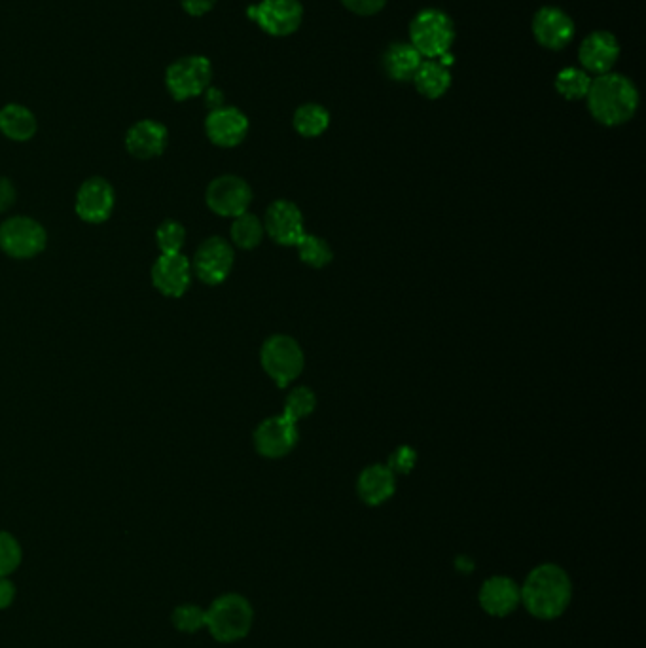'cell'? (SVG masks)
<instances>
[{
  "label": "cell",
  "mask_w": 646,
  "mask_h": 648,
  "mask_svg": "<svg viewBox=\"0 0 646 648\" xmlns=\"http://www.w3.org/2000/svg\"><path fill=\"white\" fill-rule=\"evenodd\" d=\"M521 607L533 618L552 622L569 611L573 603L571 575L557 563H540L529 571L520 586Z\"/></svg>",
  "instance_id": "6da1fadb"
},
{
  "label": "cell",
  "mask_w": 646,
  "mask_h": 648,
  "mask_svg": "<svg viewBox=\"0 0 646 648\" xmlns=\"http://www.w3.org/2000/svg\"><path fill=\"white\" fill-rule=\"evenodd\" d=\"M588 108L603 126H622L629 122L639 107V91L635 84L616 72L593 78L588 91Z\"/></svg>",
  "instance_id": "7a4b0ae2"
},
{
  "label": "cell",
  "mask_w": 646,
  "mask_h": 648,
  "mask_svg": "<svg viewBox=\"0 0 646 648\" xmlns=\"http://www.w3.org/2000/svg\"><path fill=\"white\" fill-rule=\"evenodd\" d=\"M254 626L251 601L241 594L216 597L205 611V628L220 643H235L245 639Z\"/></svg>",
  "instance_id": "3957f363"
},
{
  "label": "cell",
  "mask_w": 646,
  "mask_h": 648,
  "mask_svg": "<svg viewBox=\"0 0 646 648\" xmlns=\"http://www.w3.org/2000/svg\"><path fill=\"white\" fill-rule=\"evenodd\" d=\"M410 40L421 57L438 59L451 50L455 42V25L442 10H421L410 23Z\"/></svg>",
  "instance_id": "277c9868"
},
{
  "label": "cell",
  "mask_w": 646,
  "mask_h": 648,
  "mask_svg": "<svg viewBox=\"0 0 646 648\" xmlns=\"http://www.w3.org/2000/svg\"><path fill=\"white\" fill-rule=\"evenodd\" d=\"M213 65L203 55H188L175 61L165 72V86L177 101H188L209 88Z\"/></svg>",
  "instance_id": "5b68a950"
},
{
  "label": "cell",
  "mask_w": 646,
  "mask_h": 648,
  "mask_svg": "<svg viewBox=\"0 0 646 648\" xmlns=\"http://www.w3.org/2000/svg\"><path fill=\"white\" fill-rule=\"evenodd\" d=\"M262 366L279 387H285L304 370V351L290 336H271L262 347Z\"/></svg>",
  "instance_id": "8992f818"
},
{
  "label": "cell",
  "mask_w": 646,
  "mask_h": 648,
  "mask_svg": "<svg viewBox=\"0 0 646 648\" xmlns=\"http://www.w3.org/2000/svg\"><path fill=\"white\" fill-rule=\"evenodd\" d=\"M249 18L271 36H288L302 25L304 8L298 0H262L249 8Z\"/></svg>",
  "instance_id": "52a82bcc"
},
{
  "label": "cell",
  "mask_w": 646,
  "mask_h": 648,
  "mask_svg": "<svg viewBox=\"0 0 646 648\" xmlns=\"http://www.w3.org/2000/svg\"><path fill=\"white\" fill-rule=\"evenodd\" d=\"M46 245L44 228L27 216L8 218L0 226V247L14 258H31Z\"/></svg>",
  "instance_id": "ba28073f"
},
{
  "label": "cell",
  "mask_w": 646,
  "mask_h": 648,
  "mask_svg": "<svg viewBox=\"0 0 646 648\" xmlns=\"http://www.w3.org/2000/svg\"><path fill=\"white\" fill-rule=\"evenodd\" d=\"M478 603L487 616L506 618L521 607L520 584L510 576H489L480 586Z\"/></svg>",
  "instance_id": "9c48e42d"
},
{
  "label": "cell",
  "mask_w": 646,
  "mask_h": 648,
  "mask_svg": "<svg viewBox=\"0 0 646 648\" xmlns=\"http://www.w3.org/2000/svg\"><path fill=\"white\" fill-rule=\"evenodd\" d=\"M252 192L249 184L234 175L213 180L207 188V205L220 216H239L247 213Z\"/></svg>",
  "instance_id": "30bf717a"
},
{
  "label": "cell",
  "mask_w": 646,
  "mask_h": 648,
  "mask_svg": "<svg viewBox=\"0 0 646 648\" xmlns=\"http://www.w3.org/2000/svg\"><path fill=\"white\" fill-rule=\"evenodd\" d=\"M234 266V251L222 237L207 239L194 258V271L207 285H220L226 281Z\"/></svg>",
  "instance_id": "8fae6325"
},
{
  "label": "cell",
  "mask_w": 646,
  "mask_h": 648,
  "mask_svg": "<svg viewBox=\"0 0 646 648\" xmlns=\"http://www.w3.org/2000/svg\"><path fill=\"white\" fill-rule=\"evenodd\" d=\"M298 429L296 423L288 421L285 415L270 417L254 432V446L260 455L279 459L294 450L298 444Z\"/></svg>",
  "instance_id": "7c38bea8"
},
{
  "label": "cell",
  "mask_w": 646,
  "mask_h": 648,
  "mask_svg": "<svg viewBox=\"0 0 646 648\" xmlns=\"http://www.w3.org/2000/svg\"><path fill=\"white\" fill-rule=\"evenodd\" d=\"M266 230L275 243L296 247L306 235L304 215L292 201H273L266 213Z\"/></svg>",
  "instance_id": "4fadbf2b"
},
{
  "label": "cell",
  "mask_w": 646,
  "mask_h": 648,
  "mask_svg": "<svg viewBox=\"0 0 646 648\" xmlns=\"http://www.w3.org/2000/svg\"><path fill=\"white\" fill-rule=\"evenodd\" d=\"M533 35L548 50H563L575 36V21L556 6H544L533 18Z\"/></svg>",
  "instance_id": "5bb4252c"
},
{
  "label": "cell",
  "mask_w": 646,
  "mask_h": 648,
  "mask_svg": "<svg viewBox=\"0 0 646 648\" xmlns=\"http://www.w3.org/2000/svg\"><path fill=\"white\" fill-rule=\"evenodd\" d=\"M205 131L207 137L222 148H232L239 143L249 133V120L247 116L234 107H220L211 110L205 122Z\"/></svg>",
  "instance_id": "9a60e30c"
},
{
  "label": "cell",
  "mask_w": 646,
  "mask_h": 648,
  "mask_svg": "<svg viewBox=\"0 0 646 648\" xmlns=\"http://www.w3.org/2000/svg\"><path fill=\"white\" fill-rule=\"evenodd\" d=\"M152 281L165 296L179 298L192 283V264L180 252L162 254L152 268Z\"/></svg>",
  "instance_id": "2e32d148"
},
{
  "label": "cell",
  "mask_w": 646,
  "mask_h": 648,
  "mask_svg": "<svg viewBox=\"0 0 646 648\" xmlns=\"http://www.w3.org/2000/svg\"><path fill=\"white\" fill-rule=\"evenodd\" d=\"M620 57V44L616 36L607 31H595L584 38L578 50V59L586 72L607 74L612 71Z\"/></svg>",
  "instance_id": "e0dca14e"
},
{
  "label": "cell",
  "mask_w": 646,
  "mask_h": 648,
  "mask_svg": "<svg viewBox=\"0 0 646 648\" xmlns=\"http://www.w3.org/2000/svg\"><path fill=\"white\" fill-rule=\"evenodd\" d=\"M114 207V190L107 180H86L76 196V213L91 224L105 222Z\"/></svg>",
  "instance_id": "ac0fdd59"
},
{
  "label": "cell",
  "mask_w": 646,
  "mask_h": 648,
  "mask_svg": "<svg viewBox=\"0 0 646 648\" xmlns=\"http://www.w3.org/2000/svg\"><path fill=\"white\" fill-rule=\"evenodd\" d=\"M167 144V129L160 122L143 120L127 131L126 146L131 156L150 160L160 156Z\"/></svg>",
  "instance_id": "d6986e66"
},
{
  "label": "cell",
  "mask_w": 646,
  "mask_h": 648,
  "mask_svg": "<svg viewBox=\"0 0 646 648\" xmlns=\"http://www.w3.org/2000/svg\"><path fill=\"white\" fill-rule=\"evenodd\" d=\"M357 491L362 503L379 506L387 503L396 491V478L387 465H372L360 472Z\"/></svg>",
  "instance_id": "ffe728a7"
},
{
  "label": "cell",
  "mask_w": 646,
  "mask_h": 648,
  "mask_svg": "<svg viewBox=\"0 0 646 648\" xmlns=\"http://www.w3.org/2000/svg\"><path fill=\"white\" fill-rule=\"evenodd\" d=\"M421 63H423V57L413 48L412 44H402V42L393 44L387 50L385 57H383L385 71L393 80H398V82L413 80V76H415V72L419 71Z\"/></svg>",
  "instance_id": "44dd1931"
},
{
  "label": "cell",
  "mask_w": 646,
  "mask_h": 648,
  "mask_svg": "<svg viewBox=\"0 0 646 648\" xmlns=\"http://www.w3.org/2000/svg\"><path fill=\"white\" fill-rule=\"evenodd\" d=\"M417 91L427 99H438L442 97L451 86V74L448 67H444L440 61L429 59L423 61L419 71L413 76Z\"/></svg>",
  "instance_id": "7402d4cb"
},
{
  "label": "cell",
  "mask_w": 646,
  "mask_h": 648,
  "mask_svg": "<svg viewBox=\"0 0 646 648\" xmlns=\"http://www.w3.org/2000/svg\"><path fill=\"white\" fill-rule=\"evenodd\" d=\"M0 131L12 141H27L35 135V114L21 105H8L0 110Z\"/></svg>",
  "instance_id": "603a6c76"
},
{
  "label": "cell",
  "mask_w": 646,
  "mask_h": 648,
  "mask_svg": "<svg viewBox=\"0 0 646 648\" xmlns=\"http://www.w3.org/2000/svg\"><path fill=\"white\" fill-rule=\"evenodd\" d=\"M330 126V114L321 105L307 103L294 114V129L302 137H319Z\"/></svg>",
  "instance_id": "cb8c5ba5"
},
{
  "label": "cell",
  "mask_w": 646,
  "mask_h": 648,
  "mask_svg": "<svg viewBox=\"0 0 646 648\" xmlns=\"http://www.w3.org/2000/svg\"><path fill=\"white\" fill-rule=\"evenodd\" d=\"M262 237H264V226L256 216L251 213L235 216L232 224V239L239 249L251 251L260 245Z\"/></svg>",
  "instance_id": "d4e9b609"
},
{
  "label": "cell",
  "mask_w": 646,
  "mask_h": 648,
  "mask_svg": "<svg viewBox=\"0 0 646 648\" xmlns=\"http://www.w3.org/2000/svg\"><path fill=\"white\" fill-rule=\"evenodd\" d=\"M592 86V78L586 74V71L580 69H563L557 74L556 90L561 97L569 99V101H580L588 95Z\"/></svg>",
  "instance_id": "484cf974"
},
{
  "label": "cell",
  "mask_w": 646,
  "mask_h": 648,
  "mask_svg": "<svg viewBox=\"0 0 646 648\" xmlns=\"http://www.w3.org/2000/svg\"><path fill=\"white\" fill-rule=\"evenodd\" d=\"M296 247H298V254H300L302 262L311 268H324L334 258L330 245L324 241L323 237H317V235H304Z\"/></svg>",
  "instance_id": "4316f807"
},
{
  "label": "cell",
  "mask_w": 646,
  "mask_h": 648,
  "mask_svg": "<svg viewBox=\"0 0 646 648\" xmlns=\"http://www.w3.org/2000/svg\"><path fill=\"white\" fill-rule=\"evenodd\" d=\"M317 406V396L307 389V387H296L287 398V404H285V417L288 421L296 423L306 419L307 415L311 414Z\"/></svg>",
  "instance_id": "83f0119b"
},
{
  "label": "cell",
  "mask_w": 646,
  "mask_h": 648,
  "mask_svg": "<svg viewBox=\"0 0 646 648\" xmlns=\"http://www.w3.org/2000/svg\"><path fill=\"white\" fill-rule=\"evenodd\" d=\"M173 624L177 630L184 633H196L201 628H205V611L192 603L180 605L173 612Z\"/></svg>",
  "instance_id": "f1b7e54d"
},
{
  "label": "cell",
  "mask_w": 646,
  "mask_h": 648,
  "mask_svg": "<svg viewBox=\"0 0 646 648\" xmlns=\"http://www.w3.org/2000/svg\"><path fill=\"white\" fill-rule=\"evenodd\" d=\"M21 563V546L10 533L0 531V576L12 575Z\"/></svg>",
  "instance_id": "f546056e"
},
{
  "label": "cell",
  "mask_w": 646,
  "mask_h": 648,
  "mask_svg": "<svg viewBox=\"0 0 646 648\" xmlns=\"http://www.w3.org/2000/svg\"><path fill=\"white\" fill-rule=\"evenodd\" d=\"M184 228L175 220H165L162 226L158 228V245L162 249V254H179L182 245H184Z\"/></svg>",
  "instance_id": "4dcf8cb0"
},
{
  "label": "cell",
  "mask_w": 646,
  "mask_h": 648,
  "mask_svg": "<svg viewBox=\"0 0 646 648\" xmlns=\"http://www.w3.org/2000/svg\"><path fill=\"white\" fill-rule=\"evenodd\" d=\"M415 463H417V453L408 446H400L398 450L391 453L387 467L393 470V474H410Z\"/></svg>",
  "instance_id": "1f68e13d"
},
{
  "label": "cell",
  "mask_w": 646,
  "mask_h": 648,
  "mask_svg": "<svg viewBox=\"0 0 646 648\" xmlns=\"http://www.w3.org/2000/svg\"><path fill=\"white\" fill-rule=\"evenodd\" d=\"M341 2L349 12L359 14V16L379 14L387 4V0H341Z\"/></svg>",
  "instance_id": "d6a6232c"
},
{
  "label": "cell",
  "mask_w": 646,
  "mask_h": 648,
  "mask_svg": "<svg viewBox=\"0 0 646 648\" xmlns=\"http://www.w3.org/2000/svg\"><path fill=\"white\" fill-rule=\"evenodd\" d=\"M216 0H182V8L190 14V16H205L207 12H211L215 8Z\"/></svg>",
  "instance_id": "836d02e7"
},
{
  "label": "cell",
  "mask_w": 646,
  "mask_h": 648,
  "mask_svg": "<svg viewBox=\"0 0 646 648\" xmlns=\"http://www.w3.org/2000/svg\"><path fill=\"white\" fill-rule=\"evenodd\" d=\"M14 597H16V586L6 576H0V611L8 609L14 603Z\"/></svg>",
  "instance_id": "e575fe53"
},
{
  "label": "cell",
  "mask_w": 646,
  "mask_h": 648,
  "mask_svg": "<svg viewBox=\"0 0 646 648\" xmlns=\"http://www.w3.org/2000/svg\"><path fill=\"white\" fill-rule=\"evenodd\" d=\"M14 199H16V190H14L12 182L8 179H0V213L10 209Z\"/></svg>",
  "instance_id": "d590c367"
},
{
  "label": "cell",
  "mask_w": 646,
  "mask_h": 648,
  "mask_svg": "<svg viewBox=\"0 0 646 648\" xmlns=\"http://www.w3.org/2000/svg\"><path fill=\"white\" fill-rule=\"evenodd\" d=\"M453 567L459 575L470 576L474 571H476V561L467 556V554H459L455 561H453Z\"/></svg>",
  "instance_id": "8d00e7d4"
},
{
  "label": "cell",
  "mask_w": 646,
  "mask_h": 648,
  "mask_svg": "<svg viewBox=\"0 0 646 648\" xmlns=\"http://www.w3.org/2000/svg\"><path fill=\"white\" fill-rule=\"evenodd\" d=\"M207 105L209 107L213 108H220L222 107V101H224V95L220 93V91L216 90V88H207Z\"/></svg>",
  "instance_id": "74e56055"
}]
</instances>
